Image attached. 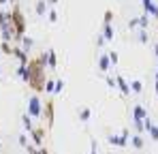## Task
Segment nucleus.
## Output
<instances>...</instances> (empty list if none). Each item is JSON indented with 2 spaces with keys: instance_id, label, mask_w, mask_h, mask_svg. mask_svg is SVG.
I'll use <instances>...</instances> for the list:
<instances>
[{
  "instance_id": "obj_1",
  "label": "nucleus",
  "mask_w": 158,
  "mask_h": 154,
  "mask_svg": "<svg viewBox=\"0 0 158 154\" xmlns=\"http://www.w3.org/2000/svg\"><path fill=\"white\" fill-rule=\"evenodd\" d=\"M45 64H47V53H39L36 58L28 60L26 83L34 92H45Z\"/></svg>"
},
{
  "instance_id": "obj_2",
  "label": "nucleus",
  "mask_w": 158,
  "mask_h": 154,
  "mask_svg": "<svg viewBox=\"0 0 158 154\" xmlns=\"http://www.w3.org/2000/svg\"><path fill=\"white\" fill-rule=\"evenodd\" d=\"M9 22L15 28V41L19 43V41L24 39V34H26V19H24V13H22V9H19L17 4L9 11Z\"/></svg>"
},
{
  "instance_id": "obj_3",
  "label": "nucleus",
  "mask_w": 158,
  "mask_h": 154,
  "mask_svg": "<svg viewBox=\"0 0 158 154\" xmlns=\"http://www.w3.org/2000/svg\"><path fill=\"white\" fill-rule=\"evenodd\" d=\"M28 116L30 118H41L43 116V105H41V99L36 94L30 96V101H28Z\"/></svg>"
},
{
  "instance_id": "obj_4",
  "label": "nucleus",
  "mask_w": 158,
  "mask_h": 154,
  "mask_svg": "<svg viewBox=\"0 0 158 154\" xmlns=\"http://www.w3.org/2000/svg\"><path fill=\"white\" fill-rule=\"evenodd\" d=\"M0 30H2V41H15V28H13V24L11 22H6L4 26H0Z\"/></svg>"
},
{
  "instance_id": "obj_5",
  "label": "nucleus",
  "mask_w": 158,
  "mask_h": 154,
  "mask_svg": "<svg viewBox=\"0 0 158 154\" xmlns=\"http://www.w3.org/2000/svg\"><path fill=\"white\" fill-rule=\"evenodd\" d=\"M30 135H32V141L41 148V146H43V141H45V128H32V130H30Z\"/></svg>"
},
{
  "instance_id": "obj_6",
  "label": "nucleus",
  "mask_w": 158,
  "mask_h": 154,
  "mask_svg": "<svg viewBox=\"0 0 158 154\" xmlns=\"http://www.w3.org/2000/svg\"><path fill=\"white\" fill-rule=\"evenodd\" d=\"M98 69H101L103 73H107V71L111 69V60H109V53H101V56H98Z\"/></svg>"
},
{
  "instance_id": "obj_7",
  "label": "nucleus",
  "mask_w": 158,
  "mask_h": 154,
  "mask_svg": "<svg viewBox=\"0 0 158 154\" xmlns=\"http://www.w3.org/2000/svg\"><path fill=\"white\" fill-rule=\"evenodd\" d=\"M115 83H118V88L122 90V94H124V96H128V94H131V86L126 83V79H124L122 75H115Z\"/></svg>"
},
{
  "instance_id": "obj_8",
  "label": "nucleus",
  "mask_w": 158,
  "mask_h": 154,
  "mask_svg": "<svg viewBox=\"0 0 158 154\" xmlns=\"http://www.w3.org/2000/svg\"><path fill=\"white\" fill-rule=\"evenodd\" d=\"M13 56L19 60V64H28V60H30V56H28V51H24L22 47H13Z\"/></svg>"
},
{
  "instance_id": "obj_9",
  "label": "nucleus",
  "mask_w": 158,
  "mask_h": 154,
  "mask_svg": "<svg viewBox=\"0 0 158 154\" xmlns=\"http://www.w3.org/2000/svg\"><path fill=\"white\" fill-rule=\"evenodd\" d=\"M143 9L150 13V15H154V17H158V6L152 2V0H143Z\"/></svg>"
},
{
  "instance_id": "obj_10",
  "label": "nucleus",
  "mask_w": 158,
  "mask_h": 154,
  "mask_svg": "<svg viewBox=\"0 0 158 154\" xmlns=\"http://www.w3.org/2000/svg\"><path fill=\"white\" fill-rule=\"evenodd\" d=\"M43 116L47 118V122H49V124L53 122V101H47V103H45V111H43Z\"/></svg>"
},
{
  "instance_id": "obj_11",
  "label": "nucleus",
  "mask_w": 158,
  "mask_h": 154,
  "mask_svg": "<svg viewBox=\"0 0 158 154\" xmlns=\"http://www.w3.org/2000/svg\"><path fill=\"white\" fill-rule=\"evenodd\" d=\"M47 66H49L52 71L58 66V56H56V51H53V49L47 51Z\"/></svg>"
},
{
  "instance_id": "obj_12",
  "label": "nucleus",
  "mask_w": 158,
  "mask_h": 154,
  "mask_svg": "<svg viewBox=\"0 0 158 154\" xmlns=\"http://www.w3.org/2000/svg\"><path fill=\"white\" fill-rule=\"evenodd\" d=\"M132 113H135V120H145V118H148V111H145L141 105H135Z\"/></svg>"
},
{
  "instance_id": "obj_13",
  "label": "nucleus",
  "mask_w": 158,
  "mask_h": 154,
  "mask_svg": "<svg viewBox=\"0 0 158 154\" xmlns=\"http://www.w3.org/2000/svg\"><path fill=\"white\" fill-rule=\"evenodd\" d=\"M131 143L137 148V150H141V148H143V137H141V135H132V137H131Z\"/></svg>"
},
{
  "instance_id": "obj_14",
  "label": "nucleus",
  "mask_w": 158,
  "mask_h": 154,
  "mask_svg": "<svg viewBox=\"0 0 158 154\" xmlns=\"http://www.w3.org/2000/svg\"><path fill=\"white\" fill-rule=\"evenodd\" d=\"M103 36H105V41H111V39H113V26L111 24H105V28H103Z\"/></svg>"
},
{
  "instance_id": "obj_15",
  "label": "nucleus",
  "mask_w": 158,
  "mask_h": 154,
  "mask_svg": "<svg viewBox=\"0 0 158 154\" xmlns=\"http://www.w3.org/2000/svg\"><path fill=\"white\" fill-rule=\"evenodd\" d=\"M0 49H2V53H6V56H13V45L9 41H2L0 43Z\"/></svg>"
},
{
  "instance_id": "obj_16",
  "label": "nucleus",
  "mask_w": 158,
  "mask_h": 154,
  "mask_svg": "<svg viewBox=\"0 0 158 154\" xmlns=\"http://www.w3.org/2000/svg\"><path fill=\"white\" fill-rule=\"evenodd\" d=\"M90 116H92L90 107H83V109H79V118H81V122H88V120H90Z\"/></svg>"
},
{
  "instance_id": "obj_17",
  "label": "nucleus",
  "mask_w": 158,
  "mask_h": 154,
  "mask_svg": "<svg viewBox=\"0 0 158 154\" xmlns=\"http://www.w3.org/2000/svg\"><path fill=\"white\" fill-rule=\"evenodd\" d=\"M145 130H150V137H152L154 141H158V124H150Z\"/></svg>"
},
{
  "instance_id": "obj_18",
  "label": "nucleus",
  "mask_w": 158,
  "mask_h": 154,
  "mask_svg": "<svg viewBox=\"0 0 158 154\" xmlns=\"http://www.w3.org/2000/svg\"><path fill=\"white\" fill-rule=\"evenodd\" d=\"M45 11H47V4H45V0H39V2H36V13L43 17V15H45Z\"/></svg>"
},
{
  "instance_id": "obj_19",
  "label": "nucleus",
  "mask_w": 158,
  "mask_h": 154,
  "mask_svg": "<svg viewBox=\"0 0 158 154\" xmlns=\"http://www.w3.org/2000/svg\"><path fill=\"white\" fill-rule=\"evenodd\" d=\"M19 43H22V49H24V51H30V49H32V39L24 36V39H22Z\"/></svg>"
},
{
  "instance_id": "obj_20",
  "label": "nucleus",
  "mask_w": 158,
  "mask_h": 154,
  "mask_svg": "<svg viewBox=\"0 0 158 154\" xmlns=\"http://www.w3.org/2000/svg\"><path fill=\"white\" fill-rule=\"evenodd\" d=\"M131 90H132V92H137V94H139V92L143 90V83H141L139 79H135V81L131 83Z\"/></svg>"
},
{
  "instance_id": "obj_21",
  "label": "nucleus",
  "mask_w": 158,
  "mask_h": 154,
  "mask_svg": "<svg viewBox=\"0 0 158 154\" xmlns=\"http://www.w3.org/2000/svg\"><path fill=\"white\" fill-rule=\"evenodd\" d=\"M53 88H56V81L53 79H45V92H53Z\"/></svg>"
},
{
  "instance_id": "obj_22",
  "label": "nucleus",
  "mask_w": 158,
  "mask_h": 154,
  "mask_svg": "<svg viewBox=\"0 0 158 154\" xmlns=\"http://www.w3.org/2000/svg\"><path fill=\"white\" fill-rule=\"evenodd\" d=\"M109 60H111V66H115L120 58H118V53H115V51H109Z\"/></svg>"
},
{
  "instance_id": "obj_23",
  "label": "nucleus",
  "mask_w": 158,
  "mask_h": 154,
  "mask_svg": "<svg viewBox=\"0 0 158 154\" xmlns=\"http://www.w3.org/2000/svg\"><path fill=\"white\" fill-rule=\"evenodd\" d=\"M22 120H24V126H26V128H28V133H30V130H32V122H30V116L26 113V116H24Z\"/></svg>"
},
{
  "instance_id": "obj_24",
  "label": "nucleus",
  "mask_w": 158,
  "mask_h": 154,
  "mask_svg": "<svg viewBox=\"0 0 158 154\" xmlns=\"http://www.w3.org/2000/svg\"><path fill=\"white\" fill-rule=\"evenodd\" d=\"M111 19H113V11L107 9V11H105V24H111Z\"/></svg>"
},
{
  "instance_id": "obj_25",
  "label": "nucleus",
  "mask_w": 158,
  "mask_h": 154,
  "mask_svg": "<svg viewBox=\"0 0 158 154\" xmlns=\"http://www.w3.org/2000/svg\"><path fill=\"white\" fill-rule=\"evenodd\" d=\"M64 90V81L60 79V81H56V88H53V92H62Z\"/></svg>"
},
{
  "instance_id": "obj_26",
  "label": "nucleus",
  "mask_w": 158,
  "mask_h": 154,
  "mask_svg": "<svg viewBox=\"0 0 158 154\" xmlns=\"http://www.w3.org/2000/svg\"><path fill=\"white\" fill-rule=\"evenodd\" d=\"M6 22H9V13H2L0 11V26H4Z\"/></svg>"
},
{
  "instance_id": "obj_27",
  "label": "nucleus",
  "mask_w": 158,
  "mask_h": 154,
  "mask_svg": "<svg viewBox=\"0 0 158 154\" xmlns=\"http://www.w3.org/2000/svg\"><path fill=\"white\" fill-rule=\"evenodd\" d=\"M47 19H49V22H58V13H56V11H49V15H47Z\"/></svg>"
},
{
  "instance_id": "obj_28",
  "label": "nucleus",
  "mask_w": 158,
  "mask_h": 154,
  "mask_svg": "<svg viewBox=\"0 0 158 154\" xmlns=\"http://www.w3.org/2000/svg\"><path fill=\"white\" fill-rule=\"evenodd\" d=\"M139 41H141V43H148V34H145V30L139 32Z\"/></svg>"
},
{
  "instance_id": "obj_29",
  "label": "nucleus",
  "mask_w": 158,
  "mask_h": 154,
  "mask_svg": "<svg viewBox=\"0 0 158 154\" xmlns=\"http://www.w3.org/2000/svg\"><path fill=\"white\" fill-rule=\"evenodd\" d=\"M139 26H141V28H145V26H148V15L139 17Z\"/></svg>"
},
{
  "instance_id": "obj_30",
  "label": "nucleus",
  "mask_w": 158,
  "mask_h": 154,
  "mask_svg": "<svg viewBox=\"0 0 158 154\" xmlns=\"http://www.w3.org/2000/svg\"><path fill=\"white\" fill-rule=\"evenodd\" d=\"M34 154H49V152H47L45 146H41V148H36V152H34Z\"/></svg>"
},
{
  "instance_id": "obj_31",
  "label": "nucleus",
  "mask_w": 158,
  "mask_h": 154,
  "mask_svg": "<svg viewBox=\"0 0 158 154\" xmlns=\"http://www.w3.org/2000/svg\"><path fill=\"white\" fill-rule=\"evenodd\" d=\"M137 26H139V19H131L128 22V28H137Z\"/></svg>"
},
{
  "instance_id": "obj_32",
  "label": "nucleus",
  "mask_w": 158,
  "mask_h": 154,
  "mask_svg": "<svg viewBox=\"0 0 158 154\" xmlns=\"http://www.w3.org/2000/svg\"><path fill=\"white\" fill-rule=\"evenodd\" d=\"M92 154H98V152H96V146H94V143H92Z\"/></svg>"
},
{
  "instance_id": "obj_33",
  "label": "nucleus",
  "mask_w": 158,
  "mask_h": 154,
  "mask_svg": "<svg viewBox=\"0 0 158 154\" xmlns=\"http://www.w3.org/2000/svg\"><path fill=\"white\" fill-rule=\"evenodd\" d=\"M49 4H58V0H49Z\"/></svg>"
},
{
  "instance_id": "obj_34",
  "label": "nucleus",
  "mask_w": 158,
  "mask_h": 154,
  "mask_svg": "<svg viewBox=\"0 0 158 154\" xmlns=\"http://www.w3.org/2000/svg\"><path fill=\"white\" fill-rule=\"evenodd\" d=\"M4 2H9V0H0V4H4Z\"/></svg>"
},
{
  "instance_id": "obj_35",
  "label": "nucleus",
  "mask_w": 158,
  "mask_h": 154,
  "mask_svg": "<svg viewBox=\"0 0 158 154\" xmlns=\"http://www.w3.org/2000/svg\"><path fill=\"white\" fill-rule=\"evenodd\" d=\"M156 94H158V83H156Z\"/></svg>"
},
{
  "instance_id": "obj_36",
  "label": "nucleus",
  "mask_w": 158,
  "mask_h": 154,
  "mask_svg": "<svg viewBox=\"0 0 158 154\" xmlns=\"http://www.w3.org/2000/svg\"><path fill=\"white\" fill-rule=\"evenodd\" d=\"M156 56H158V45H156Z\"/></svg>"
},
{
  "instance_id": "obj_37",
  "label": "nucleus",
  "mask_w": 158,
  "mask_h": 154,
  "mask_svg": "<svg viewBox=\"0 0 158 154\" xmlns=\"http://www.w3.org/2000/svg\"><path fill=\"white\" fill-rule=\"evenodd\" d=\"M11 2H15V4H17V0H11Z\"/></svg>"
},
{
  "instance_id": "obj_38",
  "label": "nucleus",
  "mask_w": 158,
  "mask_h": 154,
  "mask_svg": "<svg viewBox=\"0 0 158 154\" xmlns=\"http://www.w3.org/2000/svg\"><path fill=\"white\" fill-rule=\"evenodd\" d=\"M0 71H2V66H0Z\"/></svg>"
}]
</instances>
